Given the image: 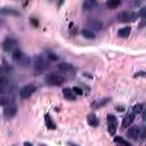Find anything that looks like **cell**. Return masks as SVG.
<instances>
[{"label": "cell", "mask_w": 146, "mask_h": 146, "mask_svg": "<svg viewBox=\"0 0 146 146\" xmlns=\"http://www.w3.org/2000/svg\"><path fill=\"white\" fill-rule=\"evenodd\" d=\"M70 146H78V145H76V144H72V143H67Z\"/></svg>", "instance_id": "cell-35"}, {"label": "cell", "mask_w": 146, "mask_h": 146, "mask_svg": "<svg viewBox=\"0 0 146 146\" xmlns=\"http://www.w3.org/2000/svg\"><path fill=\"white\" fill-rule=\"evenodd\" d=\"M48 67V62L42 57V56H38L34 61V70L38 73H42L43 71H46V68Z\"/></svg>", "instance_id": "cell-2"}, {"label": "cell", "mask_w": 146, "mask_h": 146, "mask_svg": "<svg viewBox=\"0 0 146 146\" xmlns=\"http://www.w3.org/2000/svg\"><path fill=\"white\" fill-rule=\"evenodd\" d=\"M145 11H146V8L144 7V8H141V11H140V13H139V15L141 16V18H144V17H145Z\"/></svg>", "instance_id": "cell-31"}, {"label": "cell", "mask_w": 146, "mask_h": 146, "mask_svg": "<svg viewBox=\"0 0 146 146\" xmlns=\"http://www.w3.org/2000/svg\"><path fill=\"white\" fill-rule=\"evenodd\" d=\"M81 33H82V36L86 37L87 39H95V33H94L91 30H89V29H84V30L81 31Z\"/></svg>", "instance_id": "cell-18"}, {"label": "cell", "mask_w": 146, "mask_h": 146, "mask_svg": "<svg viewBox=\"0 0 146 146\" xmlns=\"http://www.w3.org/2000/svg\"><path fill=\"white\" fill-rule=\"evenodd\" d=\"M12 68L8 67V66H1L0 67V74H5V73H8Z\"/></svg>", "instance_id": "cell-28"}, {"label": "cell", "mask_w": 146, "mask_h": 146, "mask_svg": "<svg viewBox=\"0 0 146 146\" xmlns=\"http://www.w3.org/2000/svg\"><path fill=\"white\" fill-rule=\"evenodd\" d=\"M24 146H32V144H31V143H28V141H26V143H24Z\"/></svg>", "instance_id": "cell-34"}, {"label": "cell", "mask_w": 146, "mask_h": 146, "mask_svg": "<svg viewBox=\"0 0 146 146\" xmlns=\"http://www.w3.org/2000/svg\"><path fill=\"white\" fill-rule=\"evenodd\" d=\"M88 25L91 26V28L95 29V30H101V29H102V23L98 22V21H95V20L89 21V22H88Z\"/></svg>", "instance_id": "cell-20"}, {"label": "cell", "mask_w": 146, "mask_h": 146, "mask_svg": "<svg viewBox=\"0 0 146 146\" xmlns=\"http://www.w3.org/2000/svg\"><path fill=\"white\" fill-rule=\"evenodd\" d=\"M11 88V81L6 77H0V95L8 93Z\"/></svg>", "instance_id": "cell-5"}, {"label": "cell", "mask_w": 146, "mask_h": 146, "mask_svg": "<svg viewBox=\"0 0 146 146\" xmlns=\"http://www.w3.org/2000/svg\"><path fill=\"white\" fill-rule=\"evenodd\" d=\"M116 131V124H109V132L111 135H114Z\"/></svg>", "instance_id": "cell-27"}, {"label": "cell", "mask_w": 146, "mask_h": 146, "mask_svg": "<svg viewBox=\"0 0 146 146\" xmlns=\"http://www.w3.org/2000/svg\"><path fill=\"white\" fill-rule=\"evenodd\" d=\"M107 102H109V99H104L103 102H99L98 104H94V105H95V106H103V105H105Z\"/></svg>", "instance_id": "cell-30"}, {"label": "cell", "mask_w": 146, "mask_h": 146, "mask_svg": "<svg viewBox=\"0 0 146 146\" xmlns=\"http://www.w3.org/2000/svg\"><path fill=\"white\" fill-rule=\"evenodd\" d=\"M45 122H46V127H47V128H49V129H51V130L56 129V124H55V122L53 121V119L50 118L49 114H46V116H45Z\"/></svg>", "instance_id": "cell-14"}, {"label": "cell", "mask_w": 146, "mask_h": 146, "mask_svg": "<svg viewBox=\"0 0 146 146\" xmlns=\"http://www.w3.org/2000/svg\"><path fill=\"white\" fill-rule=\"evenodd\" d=\"M72 91L74 93V94H77V95H82L84 94V90L81 88H79V87H73Z\"/></svg>", "instance_id": "cell-29"}, {"label": "cell", "mask_w": 146, "mask_h": 146, "mask_svg": "<svg viewBox=\"0 0 146 146\" xmlns=\"http://www.w3.org/2000/svg\"><path fill=\"white\" fill-rule=\"evenodd\" d=\"M114 141L118 143L119 145H123V146H132L130 143H128L126 139H123L122 137H114Z\"/></svg>", "instance_id": "cell-21"}, {"label": "cell", "mask_w": 146, "mask_h": 146, "mask_svg": "<svg viewBox=\"0 0 146 146\" xmlns=\"http://www.w3.org/2000/svg\"><path fill=\"white\" fill-rule=\"evenodd\" d=\"M31 23H32V24H33L36 28H37V26H38V24H39V23H38V21H36L34 18H31Z\"/></svg>", "instance_id": "cell-32"}, {"label": "cell", "mask_w": 146, "mask_h": 146, "mask_svg": "<svg viewBox=\"0 0 146 146\" xmlns=\"http://www.w3.org/2000/svg\"><path fill=\"white\" fill-rule=\"evenodd\" d=\"M63 95H64V97H65L67 101H76V98H77L76 94L73 93L72 89H70V88H65V89L63 90Z\"/></svg>", "instance_id": "cell-11"}, {"label": "cell", "mask_w": 146, "mask_h": 146, "mask_svg": "<svg viewBox=\"0 0 146 146\" xmlns=\"http://www.w3.org/2000/svg\"><path fill=\"white\" fill-rule=\"evenodd\" d=\"M45 80L49 86H61L65 82V78L57 73H49L48 76H46Z\"/></svg>", "instance_id": "cell-1"}, {"label": "cell", "mask_w": 146, "mask_h": 146, "mask_svg": "<svg viewBox=\"0 0 146 146\" xmlns=\"http://www.w3.org/2000/svg\"><path fill=\"white\" fill-rule=\"evenodd\" d=\"M118 146H123V145H118Z\"/></svg>", "instance_id": "cell-36"}, {"label": "cell", "mask_w": 146, "mask_h": 146, "mask_svg": "<svg viewBox=\"0 0 146 146\" xmlns=\"http://www.w3.org/2000/svg\"><path fill=\"white\" fill-rule=\"evenodd\" d=\"M36 86L34 85H26V86H24L21 90H20V96L22 97V98H29L34 91H36Z\"/></svg>", "instance_id": "cell-4"}, {"label": "cell", "mask_w": 146, "mask_h": 146, "mask_svg": "<svg viewBox=\"0 0 146 146\" xmlns=\"http://www.w3.org/2000/svg\"><path fill=\"white\" fill-rule=\"evenodd\" d=\"M9 102H11V99L8 97H6V96L0 97V105H7V104H9Z\"/></svg>", "instance_id": "cell-24"}, {"label": "cell", "mask_w": 146, "mask_h": 146, "mask_svg": "<svg viewBox=\"0 0 146 146\" xmlns=\"http://www.w3.org/2000/svg\"><path fill=\"white\" fill-rule=\"evenodd\" d=\"M16 113H17V107L16 106H7L5 110H4V115H5V118L6 119H12V118H14L15 115H16Z\"/></svg>", "instance_id": "cell-7"}, {"label": "cell", "mask_w": 146, "mask_h": 146, "mask_svg": "<svg viewBox=\"0 0 146 146\" xmlns=\"http://www.w3.org/2000/svg\"><path fill=\"white\" fill-rule=\"evenodd\" d=\"M143 112V105L141 104H136L134 107H132V113L134 114H139Z\"/></svg>", "instance_id": "cell-22"}, {"label": "cell", "mask_w": 146, "mask_h": 146, "mask_svg": "<svg viewBox=\"0 0 146 146\" xmlns=\"http://www.w3.org/2000/svg\"><path fill=\"white\" fill-rule=\"evenodd\" d=\"M130 32H131V28L130 26H124V28H122V29L119 30L118 36L121 37V38H127L130 34Z\"/></svg>", "instance_id": "cell-13"}, {"label": "cell", "mask_w": 146, "mask_h": 146, "mask_svg": "<svg viewBox=\"0 0 146 146\" xmlns=\"http://www.w3.org/2000/svg\"><path fill=\"white\" fill-rule=\"evenodd\" d=\"M58 70L62 72H71V71H74V67L68 63H61L58 64Z\"/></svg>", "instance_id": "cell-12"}, {"label": "cell", "mask_w": 146, "mask_h": 146, "mask_svg": "<svg viewBox=\"0 0 146 146\" xmlns=\"http://www.w3.org/2000/svg\"><path fill=\"white\" fill-rule=\"evenodd\" d=\"M138 132H139V128L136 127V126H134V127H131V128L128 129L127 136L129 138H131V139H137L138 138Z\"/></svg>", "instance_id": "cell-10"}, {"label": "cell", "mask_w": 146, "mask_h": 146, "mask_svg": "<svg viewBox=\"0 0 146 146\" xmlns=\"http://www.w3.org/2000/svg\"><path fill=\"white\" fill-rule=\"evenodd\" d=\"M0 15H7V16H20L21 14L13 8H0Z\"/></svg>", "instance_id": "cell-8"}, {"label": "cell", "mask_w": 146, "mask_h": 146, "mask_svg": "<svg viewBox=\"0 0 146 146\" xmlns=\"http://www.w3.org/2000/svg\"><path fill=\"white\" fill-rule=\"evenodd\" d=\"M23 58H24V55H23V53H22L20 49H15V50L13 51V59H14V61L21 62Z\"/></svg>", "instance_id": "cell-16"}, {"label": "cell", "mask_w": 146, "mask_h": 146, "mask_svg": "<svg viewBox=\"0 0 146 146\" xmlns=\"http://www.w3.org/2000/svg\"><path fill=\"white\" fill-rule=\"evenodd\" d=\"M107 122L109 124H118V121H116V118L112 114H109L107 115Z\"/></svg>", "instance_id": "cell-23"}, {"label": "cell", "mask_w": 146, "mask_h": 146, "mask_svg": "<svg viewBox=\"0 0 146 146\" xmlns=\"http://www.w3.org/2000/svg\"><path fill=\"white\" fill-rule=\"evenodd\" d=\"M138 137H139L141 140H144V138H145V127H144V126L140 127L139 132H138Z\"/></svg>", "instance_id": "cell-26"}, {"label": "cell", "mask_w": 146, "mask_h": 146, "mask_svg": "<svg viewBox=\"0 0 146 146\" xmlns=\"http://www.w3.org/2000/svg\"><path fill=\"white\" fill-rule=\"evenodd\" d=\"M95 5H96V1H94V0H86L82 4V8L84 11H90L95 7Z\"/></svg>", "instance_id": "cell-15"}, {"label": "cell", "mask_w": 146, "mask_h": 146, "mask_svg": "<svg viewBox=\"0 0 146 146\" xmlns=\"http://www.w3.org/2000/svg\"><path fill=\"white\" fill-rule=\"evenodd\" d=\"M47 57H48L49 61H53V62L58 59V56H57L56 54H54V53H48V54H47Z\"/></svg>", "instance_id": "cell-25"}, {"label": "cell", "mask_w": 146, "mask_h": 146, "mask_svg": "<svg viewBox=\"0 0 146 146\" xmlns=\"http://www.w3.org/2000/svg\"><path fill=\"white\" fill-rule=\"evenodd\" d=\"M98 119H97V116L95 115V114H90L89 116H88V123L91 126V127H97L98 126Z\"/></svg>", "instance_id": "cell-17"}, {"label": "cell", "mask_w": 146, "mask_h": 146, "mask_svg": "<svg viewBox=\"0 0 146 146\" xmlns=\"http://www.w3.org/2000/svg\"><path fill=\"white\" fill-rule=\"evenodd\" d=\"M137 17V14L136 13H132V12H122L120 14H118L116 18L119 22L121 23H127V22H130V21H135Z\"/></svg>", "instance_id": "cell-3"}, {"label": "cell", "mask_w": 146, "mask_h": 146, "mask_svg": "<svg viewBox=\"0 0 146 146\" xmlns=\"http://www.w3.org/2000/svg\"><path fill=\"white\" fill-rule=\"evenodd\" d=\"M137 76H141V77H144V76H145V72H138L137 74H136V77H137Z\"/></svg>", "instance_id": "cell-33"}, {"label": "cell", "mask_w": 146, "mask_h": 146, "mask_svg": "<svg viewBox=\"0 0 146 146\" xmlns=\"http://www.w3.org/2000/svg\"><path fill=\"white\" fill-rule=\"evenodd\" d=\"M134 119H135V114H134V113H128V114L123 118L122 128H128V127L134 122Z\"/></svg>", "instance_id": "cell-9"}, {"label": "cell", "mask_w": 146, "mask_h": 146, "mask_svg": "<svg viewBox=\"0 0 146 146\" xmlns=\"http://www.w3.org/2000/svg\"><path fill=\"white\" fill-rule=\"evenodd\" d=\"M106 5H107L109 8L114 9V8H116V7H119L121 5V1H120V0H110V1L106 3Z\"/></svg>", "instance_id": "cell-19"}, {"label": "cell", "mask_w": 146, "mask_h": 146, "mask_svg": "<svg viewBox=\"0 0 146 146\" xmlns=\"http://www.w3.org/2000/svg\"><path fill=\"white\" fill-rule=\"evenodd\" d=\"M16 45H17V41H16L15 39H13V38H7V39L3 42V48H4L5 51H11V50H13V49L16 47Z\"/></svg>", "instance_id": "cell-6"}]
</instances>
